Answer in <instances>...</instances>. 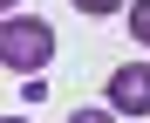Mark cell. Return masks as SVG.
<instances>
[{
	"mask_svg": "<svg viewBox=\"0 0 150 123\" xmlns=\"http://www.w3.org/2000/svg\"><path fill=\"white\" fill-rule=\"evenodd\" d=\"M48 55H55V28H48V21L14 14L7 28H0V62H7L14 75H41V68H48Z\"/></svg>",
	"mask_w": 150,
	"mask_h": 123,
	"instance_id": "cell-1",
	"label": "cell"
},
{
	"mask_svg": "<svg viewBox=\"0 0 150 123\" xmlns=\"http://www.w3.org/2000/svg\"><path fill=\"white\" fill-rule=\"evenodd\" d=\"M109 109L116 116H150V62H123L109 75Z\"/></svg>",
	"mask_w": 150,
	"mask_h": 123,
	"instance_id": "cell-2",
	"label": "cell"
},
{
	"mask_svg": "<svg viewBox=\"0 0 150 123\" xmlns=\"http://www.w3.org/2000/svg\"><path fill=\"white\" fill-rule=\"evenodd\" d=\"M130 34L150 48V0H130Z\"/></svg>",
	"mask_w": 150,
	"mask_h": 123,
	"instance_id": "cell-3",
	"label": "cell"
},
{
	"mask_svg": "<svg viewBox=\"0 0 150 123\" xmlns=\"http://www.w3.org/2000/svg\"><path fill=\"white\" fill-rule=\"evenodd\" d=\"M62 123H116V109H68Z\"/></svg>",
	"mask_w": 150,
	"mask_h": 123,
	"instance_id": "cell-4",
	"label": "cell"
},
{
	"mask_svg": "<svg viewBox=\"0 0 150 123\" xmlns=\"http://www.w3.org/2000/svg\"><path fill=\"white\" fill-rule=\"evenodd\" d=\"M75 7H82V14H96V21H103V14H116V7H130V0H75Z\"/></svg>",
	"mask_w": 150,
	"mask_h": 123,
	"instance_id": "cell-5",
	"label": "cell"
},
{
	"mask_svg": "<svg viewBox=\"0 0 150 123\" xmlns=\"http://www.w3.org/2000/svg\"><path fill=\"white\" fill-rule=\"evenodd\" d=\"M14 123H28V116H14Z\"/></svg>",
	"mask_w": 150,
	"mask_h": 123,
	"instance_id": "cell-6",
	"label": "cell"
}]
</instances>
